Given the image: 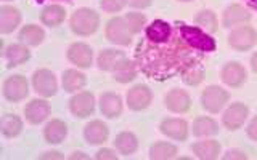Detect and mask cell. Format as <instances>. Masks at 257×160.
<instances>
[{
  "label": "cell",
  "instance_id": "cell-35",
  "mask_svg": "<svg viewBox=\"0 0 257 160\" xmlns=\"http://www.w3.org/2000/svg\"><path fill=\"white\" fill-rule=\"evenodd\" d=\"M183 77V82L187 84V85H191V86H196V85H199L201 82H203V78H204V70H203V68H201V64L199 66H196V68H191V69H188L185 74H182Z\"/></svg>",
  "mask_w": 257,
  "mask_h": 160
},
{
  "label": "cell",
  "instance_id": "cell-24",
  "mask_svg": "<svg viewBox=\"0 0 257 160\" xmlns=\"http://www.w3.org/2000/svg\"><path fill=\"white\" fill-rule=\"evenodd\" d=\"M191 150L195 152L198 158H203V160H212L217 158L220 154V144L214 141V140H209V141H198L191 146Z\"/></svg>",
  "mask_w": 257,
  "mask_h": 160
},
{
  "label": "cell",
  "instance_id": "cell-8",
  "mask_svg": "<svg viewBox=\"0 0 257 160\" xmlns=\"http://www.w3.org/2000/svg\"><path fill=\"white\" fill-rule=\"evenodd\" d=\"M249 116V108L243 102H233L231 106L223 112L222 124L228 130H238V128L246 122Z\"/></svg>",
  "mask_w": 257,
  "mask_h": 160
},
{
  "label": "cell",
  "instance_id": "cell-31",
  "mask_svg": "<svg viewBox=\"0 0 257 160\" xmlns=\"http://www.w3.org/2000/svg\"><path fill=\"white\" fill-rule=\"evenodd\" d=\"M122 58H125L124 52L111 50V48H108V50H103L98 56V68L101 70H112L116 68V64Z\"/></svg>",
  "mask_w": 257,
  "mask_h": 160
},
{
  "label": "cell",
  "instance_id": "cell-29",
  "mask_svg": "<svg viewBox=\"0 0 257 160\" xmlns=\"http://www.w3.org/2000/svg\"><path fill=\"white\" fill-rule=\"evenodd\" d=\"M45 38V32L42 28L36 26V24H28L20 30V40L23 44H28L32 46H37L44 42Z\"/></svg>",
  "mask_w": 257,
  "mask_h": 160
},
{
  "label": "cell",
  "instance_id": "cell-1",
  "mask_svg": "<svg viewBox=\"0 0 257 160\" xmlns=\"http://www.w3.org/2000/svg\"><path fill=\"white\" fill-rule=\"evenodd\" d=\"M215 50V40L206 30L185 22L172 24L161 42L142 38L135 48V64L148 78L164 82L196 68L207 53Z\"/></svg>",
  "mask_w": 257,
  "mask_h": 160
},
{
  "label": "cell",
  "instance_id": "cell-15",
  "mask_svg": "<svg viewBox=\"0 0 257 160\" xmlns=\"http://www.w3.org/2000/svg\"><path fill=\"white\" fill-rule=\"evenodd\" d=\"M222 80L223 84H227L228 86H241L247 78V74H246V69L241 66L239 62H228L225 64L223 69H222Z\"/></svg>",
  "mask_w": 257,
  "mask_h": 160
},
{
  "label": "cell",
  "instance_id": "cell-11",
  "mask_svg": "<svg viewBox=\"0 0 257 160\" xmlns=\"http://www.w3.org/2000/svg\"><path fill=\"white\" fill-rule=\"evenodd\" d=\"M151 102V90L147 85H135L127 92V104L132 110H143Z\"/></svg>",
  "mask_w": 257,
  "mask_h": 160
},
{
  "label": "cell",
  "instance_id": "cell-17",
  "mask_svg": "<svg viewBox=\"0 0 257 160\" xmlns=\"http://www.w3.org/2000/svg\"><path fill=\"white\" fill-rule=\"evenodd\" d=\"M108 136H109V128L101 120H92L84 128V138L88 144H101L108 140Z\"/></svg>",
  "mask_w": 257,
  "mask_h": 160
},
{
  "label": "cell",
  "instance_id": "cell-22",
  "mask_svg": "<svg viewBox=\"0 0 257 160\" xmlns=\"http://www.w3.org/2000/svg\"><path fill=\"white\" fill-rule=\"evenodd\" d=\"M171 30H172V24H169L167 21L163 20H156L145 29V38L150 40V42H161V40H164L171 34Z\"/></svg>",
  "mask_w": 257,
  "mask_h": 160
},
{
  "label": "cell",
  "instance_id": "cell-34",
  "mask_svg": "<svg viewBox=\"0 0 257 160\" xmlns=\"http://www.w3.org/2000/svg\"><path fill=\"white\" fill-rule=\"evenodd\" d=\"M124 18H125L128 29L132 30V34H139V32H142L145 22H147V16L142 13H127Z\"/></svg>",
  "mask_w": 257,
  "mask_h": 160
},
{
  "label": "cell",
  "instance_id": "cell-45",
  "mask_svg": "<svg viewBox=\"0 0 257 160\" xmlns=\"http://www.w3.org/2000/svg\"><path fill=\"white\" fill-rule=\"evenodd\" d=\"M34 2H36V4H44L45 0H34Z\"/></svg>",
  "mask_w": 257,
  "mask_h": 160
},
{
  "label": "cell",
  "instance_id": "cell-7",
  "mask_svg": "<svg viewBox=\"0 0 257 160\" xmlns=\"http://www.w3.org/2000/svg\"><path fill=\"white\" fill-rule=\"evenodd\" d=\"M29 93L28 80L23 76H12L4 82V94L8 101L18 102L24 100Z\"/></svg>",
  "mask_w": 257,
  "mask_h": 160
},
{
  "label": "cell",
  "instance_id": "cell-16",
  "mask_svg": "<svg viewBox=\"0 0 257 160\" xmlns=\"http://www.w3.org/2000/svg\"><path fill=\"white\" fill-rule=\"evenodd\" d=\"M21 22V13L18 8L4 5L0 8V32L2 34H10Z\"/></svg>",
  "mask_w": 257,
  "mask_h": 160
},
{
  "label": "cell",
  "instance_id": "cell-18",
  "mask_svg": "<svg viewBox=\"0 0 257 160\" xmlns=\"http://www.w3.org/2000/svg\"><path fill=\"white\" fill-rule=\"evenodd\" d=\"M247 21H251V13L244 10L241 5H230L227 10L223 12V16H222L223 28L241 26V24H244Z\"/></svg>",
  "mask_w": 257,
  "mask_h": 160
},
{
  "label": "cell",
  "instance_id": "cell-3",
  "mask_svg": "<svg viewBox=\"0 0 257 160\" xmlns=\"http://www.w3.org/2000/svg\"><path fill=\"white\" fill-rule=\"evenodd\" d=\"M104 34H106V38L111 44L116 45H122L127 46L132 42V30L128 29L125 18H120V16H116V18H111L106 22V29H104Z\"/></svg>",
  "mask_w": 257,
  "mask_h": 160
},
{
  "label": "cell",
  "instance_id": "cell-47",
  "mask_svg": "<svg viewBox=\"0 0 257 160\" xmlns=\"http://www.w3.org/2000/svg\"><path fill=\"white\" fill-rule=\"evenodd\" d=\"M4 2H8V0H4Z\"/></svg>",
  "mask_w": 257,
  "mask_h": 160
},
{
  "label": "cell",
  "instance_id": "cell-26",
  "mask_svg": "<svg viewBox=\"0 0 257 160\" xmlns=\"http://www.w3.org/2000/svg\"><path fill=\"white\" fill-rule=\"evenodd\" d=\"M66 18V12L64 8L60 5H48L47 8H44L42 14H40V20L48 28H56L64 21Z\"/></svg>",
  "mask_w": 257,
  "mask_h": 160
},
{
  "label": "cell",
  "instance_id": "cell-21",
  "mask_svg": "<svg viewBox=\"0 0 257 160\" xmlns=\"http://www.w3.org/2000/svg\"><path fill=\"white\" fill-rule=\"evenodd\" d=\"M66 134H68V126L60 118H53L52 122H48L44 130L45 141L50 144H60L66 138Z\"/></svg>",
  "mask_w": 257,
  "mask_h": 160
},
{
  "label": "cell",
  "instance_id": "cell-39",
  "mask_svg": "<svg viewBox=\"0 0 257 160\" xmlns=\"http://www.w3.org/2000/svg\"><path fill=\"white\" fill-rule=\"evenodd\" d=\"M125 4L134 8H147L151 5V0H125Z\"/></svg>",
  "mask_w": 257,
  "mask_h": 160
},
{
  "label": "cell",
  "instance_id": "cell-42",
  "mask_svg": "<svg viewBox=\"0 0 257 160\" xmlns=\"http://www.w3.org/2000/svg\"><path fill=\"white\" fill-rule=\"evenodd\" d=\"M251 68H252V70L257 74V52L252 54V58H251Z\"/></svg>",
  "mask_w": 257,
  "mask_h": 160
},
{
  "label": "cell",
  "instance_id": "cell-28",
  "mask_svg": "<svg viewBox=\"0 0 257 160\" xmlns=\"http://www.w3.org/2000/svg\"><path fill=\"white\" fill-rule=\"evenodd\" d=\"M219 133V124L211 117H198L193 124V134L204 138V136H214Z\"/></svg>",
  "mask_w": 257,
  "mask_h": 160
},
{
  "label": "cell",
  "instance_id": "cell-12",
  "mask_svg": "<svg viewBox=\"0 0 257 160\" xmlns=\"http://www.w3.org/2000/svg\"><path fill=\"white\" fill-rule=\"evenodd\" d=\"M159 128L161 133L175 141H185L188 138V124L182 118H164Z\"/></svg>",
  "mask_w": 257,
  "mask_h": 160
},
{
  "label": "cell",
  "instance_id": "cell-9",
  "mask_svg": "<svg viewBox=\"0 0 257 160\" xmlns=\"http://www.w3.org/2000/svg\"><path fill=\"white\" fill-rule=\"evenodd\" d=\"M69 109L72 112V116H76L79 118H85L88 116H92L95 110L93 94L90 92H82L72 96L69 100Z\"/></svg>",
  "mask_w": 257,
  "mask_h": 160
},
{
  "label": "cell",
  "instance_id": "cell-13",
  "mask_svg": "<svg viewBox=\"0 0 257 160\" xmlns=\"http://www.w3.org/2000/svg\"><path fill=\"white\" fill-rule=\"evenodd\" d=\"M164 104L169 110L175 112V114H183L187 112L191 106V100L187 92L179 90V88H174L171 90L164 98Z\"/></svg>",
  "mask_w": 257,
  "mask_h": 160
},
{
  "label": "cell",
  "instance_id": "cell-25",
  "mask_svg": "<svg viewBox=\"0 0 257 160\" xmlns=\"http://www.w3.org/2000/svg\"><path fill=\"white\" fill-rule=\"evenodd\" d=\"M114 146L122 156H132L137 150V148H139V140H137V136L134 133L122 132L116 136Z\"/></svg>",
  "mask_w": 257,
  "mask_h": 160
},
{
  "label": "cell",
  "instance_id": "cell-6",
  "mask_svg": "<svg viewBox=\"0 0 257 160\" xmlns=\"http://www.w3.org/2000/svg\"><path fill=\"white\" fill-rule=\"evenodd\" d=\"M32 86H34V90L40 96H44V98L55 96L56 92H58L56 78L53 76V72L48 69H39L34 72V76H32Z\"/></svg>",
  "mask_w": 257,
  "mask_h": 160
},
{
  "label": "cell",
  "instance_id": "cell-30",
  "mask_svg": "<svg viewBox=\"0 0 257 160\" xmlns=\"http://www.w3.org/2000/svg\"><path fill=\"white\" fill-rule=\"evenodd\" d=\"M0 130H2L4 136H7V138H15L23 130L21 118L13 114H5L2 120H0Z\"/></svg>",
  "mask_w": 257,
  "mask_h": 160
},
{
  "label": "cell",
  "instance_id": "cell-4",
  "mask_svg": "<svg viewBox=\"0 0 257 160\" xmlns=\"http://www.w3.org/2000/svg\"><path fill=\"white\" fill-rule=\"evenodd\" d=\"M228 98H230V94L227 90H223V88L217 85H211L203 92V94H201V102H203V108L207 112L217 114V112L228 102Z\"/></svg>",
  "mask_w": 257,
  "mask_h": 160
},
{
  "label": "cell",
  "instance_id": "cell-5",
  "mask_svg": "<svg viewBox=\"0 0 257 160\" xmlns=\"http://www.w3.org/2000/svg\"><path fill=\"white\" fill-rule=\"evenodd\" d=\"M257 42V32L251 26H241L231 30L228 36V45L236 52H247Z\"/></svg>",
  "mask_w": 257,
  "mask_h": 160
},
{
  "label": "cell",
  "instance_id": "cell-33",
  "mask_svg": "<svg viewBox=\"0 0 257 160\" xmlns=\"http://www.w3.org/2000/svg\"><path fill=\"white\" fill-rule=\"evenodd\" d=\"M196 24L198 26L203 28L207 34H214L217 30V18H215V13L211 12V10H201L198 14H196Z\"/></svg>",
  "mask_w": 257,
  "mask_h": 160
},
{
  "label": "cell",
  "instance_id": "cell-41",
  "mask_svg": "<svg viewBox=\"0 0 257 160\" xmlns=\"http://www.w3.org/2000/svg\"><path fill=\"white\" fill-rule=\"evenodd\" d=\"M40 158H63V156H60V152H45Z\"/></svg>",
  "mask_w": 257,
  "mask_h": 160
},
{
  "label": "cell",
  "instance_id": "cell-40",
  "mask_svg": "<svg viewBox=\"0 0 257 160\" xmlns=\"http://www.w3.org/2000/svg\"><path fill=\"white\" fill-rule=\"evenodd\" d=\"M225 160H230V158H247L246 154H243V152H239V150H228L227 154L223 156Z\"/></svg>",
  "mask_w": 257,
  "mask_h": 160
},
{
  "label": "cell",
  "instance_id": "cell-36",
  "mask_svg": "<svg viewBox=\"0 0 257 160\" xmlns=\"http://www.w3.org/2000/svg\"><path fill=\"white\" fill-rule=\"evenodd\" d=\"M100 6L106 13H117L125 6V0H101Z\"/></svg>",
  "mask_w": 257,
  "mask_h": 160
},
{
  "label": "cell",
  "instance_id": "cell-20",
  "mask_svg": "<svg viewBox=\"0 0 257 160\" xmlns=\"http://www.w3.org/2000/svg\"><path fill=\"white\" fill-rule=\"evenodd\" d=\"M5 60H7V66L8 68H15V66H20V64L26 62L31 58V52L28 50L26 45L23 44H12L5 48Z\"/></svg>",
  "mask_w": 257,
  "mask_h": 160
},
{
  "label": "cell",
  "instance_id": "cell-44",
  "mask_svg": "<svg viewBox=\"0 0 257 160\" xmlns=\"http://www.w3.org/2000/svg\"><path fill=\"white\" fill-rule=\"evenodd\" d=\"M71 158H87V156H84L82 152H74V154L71 156Z\"/></svg>",
  "mask_w": 257,
  "mask_h": 160
},
{
  "label": "cell",
  "instance_id": "cell-10",
  "mask_svg": "<svg viewBox=\"0 0 257 160\" xmlns=\"http://www.w3.org/2000/svg\"><path fill=\"white\" fill-rule=\"evenodd\" d=\"M68 60L72 64H76L77 68L87 69V68H90V64H92L93 52L87 44L76 42L68 48Z\"/></svg>",
  "mask_w": 257,
  "mask_h": 160
},
{
  "label": "cell",
  "instance_id": "cell-27",
  "mask_svg": "<svg viewBox=\"0 0 257 160\" xmlns=\"http://www.w3.org/2000/svg\"><path fill=\"white\" fill-rule=\"evenodd\" d=\"M85 82H87L85 76L76 69H68L63 72V88L69 93H74L80 90V88H84Z\"/></svg>",
  "mask_w": 257,
  "mask_h": 160
},
{
  "label": "cell",
  "instance_id": "cell-19",
  "mask_svg": "<svg viewBox=\"0 0 257 160\" xmlns=\"http://www.w3.org/2000/svg\"><path fill=\"white\" fill-rule=\"evenodd\" d=\"M101 114L108 118H116L122 114V101L116 93H103L100 98Z\"/></svg>",
  "mask_w": 257,
  "mask_h": 160
},
{
  "label": "cell",
  "instance_id": "cell-32",
  "mask_svg": "<svg viewBox=\"0 0 257 160\" xmlns=\"http://www.w3.org/2000/svg\"><path fill=\"white\" fill-rule=\"evenodd\" d=\"M177 154V148L171 142L159 141L155 142L150 149V157L156 160H166V158H174Z\"/></svg>",
  "mask_w": 257,
  "mask_h": 160
},
{
  "label": "cell",
  "instance_id": "cell-2",
  "mask_svg": "<svg viewBox=\"0 0 257 160\" xmlns=\"http://www.w3.org/2000/svg\"><path fill=\"white\" fill-rule=\"evenodd\" d=\"M69 26L76 36H80V37L92 36L100 26V16L96 12L90 10V8H79V10L71 16Z\"/></svg>",
  "mask_w": 257,
  "mask_h": 160
},
{
  "label": "cell",
  "instance_id": "cell-37",
  "mask_svg": "<svg viewBox=\"0 0 257 160\" xmlns=\"http://www.w3.org/2000/svg\"><path fill=\"white\" fill-rule=\"evenodd\" d=\"M246 133H247V136H249V138H251V140L257 141V116L251 120V124L247 125Z\"/></svg>",
  "mask_w": 257,
  "mask_h": 160
},
{
  "label": "cell",
  "instance_id": "cell-43",
  "mask_svg": "<svg viewBox=\"0 0 257 160\" xmlns=\"http://www.w3.org/2000/svg\"><path fill=\"white\" fill-rule=\"evenodd\" d=\"M246 4L251 6L254 12H257V0H246Z\"/></svg>",
  "mask_w": 257,
  "mask_h": 160
},
{
  "label": "cell",
  "instance_id": "cell-23",
  "mask_svg": "<svg viewBox=\"0 0 257 160\" xmlns=\"http://www.w3.org/2000/svg\"><path fill=\"white\" fill-rule=\"evenodd\" d=\"M112 74H114V80H117L119 84H128L137 77V64L127 58H122L112 69Z\"/></svg>",
  "mask_w": 257,
  "mask_h": 160
},
{
  "label": "cell",
  "instance_id": "cell-46",
  "mask_svg": "<svg viewBox=\"0 0 257 160\" xmlns=\"http://www.w3.org/2000/svg\"><path fill=\"white\" fill-rule=\"evenodd\" d=\"M180 2H191V0H180Z\"/></svg>",
  "mask_w": 257,
  "mask_h": 160
},
{
  "label": "cell",
  "instance_id": "cell-38",
  "mask_svg": "<svg viewBox=\"0 0 257 160\" xmlns=\"http://www.w3.org/2000/svg\"><path fill=\"white\" fill-rule=\"evenodd\" d=\"M98 160H101V158H111V160H114V158H117V156H116V152H112L111 149H100L98 152H96V156H95Z\"/></svg>",
  "mask_w": 257,
  "mask_h": 160
},
{
  "label": "cell",
  "instance_id": "cell-14",
  "mask_svg": "<svg viewBox=\"0 0 257 160\" xmlns=\"http://www.w3.org/2000/svg\"><path fill=\"white\" fill-rule=\"evenodd\" d=\"M24 116L32 125L42 124L44 120L50 116V104L45 100H32L28 102V106L24 108Z\"/></svg>",
  "mask_w": 257,
  "mask_h": 160
}]
</instances>
